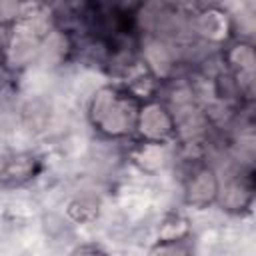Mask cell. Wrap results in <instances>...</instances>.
Listing matches in <instances>:
<instances>
[{"instance_id":"6da1fadb","label":"cell","mask_w":256,"mask_h":256,"mask_svg":"<svg viewBox=\"0 0 256 256\" xmlns=\"http://www.w3.org/2000/svg\"><path fill=\"white\" fill-rule=\"evenodd\" d=\"M54 30L56 20L52 8L44 4H26L20 20L6 32L0 66L6 72H18L26 68L42 52Z\"/></svg>"},{"instance_id":"7a4b0ae2","label":"cell","mask_w":256,"mask_h":256,"mask_svg":"<svg viewBox=\"0 0 256 256\" xmlns=\"http://www.w3.org/2000/svg\"><path fill=\"white\" fill-rule=\"evenodd\" d=\"M140 104L120 82L104 84L90 96L86 118L98 136L124 140L134 136Z\"/></svg>"},{"instance_id":"3957f363","label":"cell","mask_w":256,"mask_h":256,"mask_svg":"<svg viewBox=\"0 0 256 256\" xmlns=\"http://www.w3.org/2000/svg\"><path fill=\"white\" fill-rule=\"evenodd\" d=\"M188 30L198 40L218 48L238 36L232 14L218 4L192 6V12H188Z\"/></svg>"},{"instance_id":"277c9868","label":"cell","mask_w":256,"mask_h":256,"mask_svg":"<svg viewBox=\"0 0 256 256\" xmlns=\"http://www.w3.org/2000/svg\"><path fill=\"white\" fill-rule=\"evenodd\" d=\"M220 62H222V70L234 80L244 102H252L254 74H256L254 44L246 38L236 36L234 40H230L226 46L220 48Z\"/></svg>"},{"instance_id":"5b68a950","label":"cell","mask_w":256,"mask_h":256,"mask_svg":"<svg viewBox=\"0 0 256 256\" xmlns=\"http://www.w3.org/2000/svg\"><path fill=\"white\" fill-rule=\"evenodd\" d=\"M134 138L146 144H170L176 140V120L162 98L140 104Z\"/></svg>"},{"instance_id":"8992f818","label":"cell","mask_w":256,"mask_h":256,"mask_svg":"<svg viewBox=\"0 0 256 256\" xmlns=\"http://www.w3.org/2000/svg\"><path fill=\"white\" fill-rule=\"evenodd\" d=\"M182 188H184V204L196 210H206L214 206L218 200L220 174L212 164L204 160H196L186 172L182 180Z\"/></svg>"},{"instance_id":"52a82bcc","label":"cell","mask_w":256,"mask_h":256,"mask_svg":"<svg viewBox=\"0 0 256 256\" xmlns=\"http://www.w3.org/2000/svg\"><path fill=\"white\" fill-rule=\"evenodd\" d=\"M254 202V170L252 166H238L228 176H220V192L216 204L230 212L242 214L252 208Z\"/></svg>"},{"instance_id":"ba28073f","label":"cell","mask_w":256,"mask_h":256,"mask_svg":"<svg viewBox=\"0 0 256 256\" xmlns=\"http://www.w3.org/2000/svg\"><path fill=\"white\" fill-rule=\"evenodd\" d=\"M44 170V160L32 152H6L0 154V188L12 190L30 184Z\"/></svg>"},{"instance_id":"9c48e42d","label":"cell","mask_w":256,"mask_h":256,"mask_svg":"<svg viewBox=\"0 0 256 256\" xmlns=\"http://www.w3.org/2000/svg\"><path fill=\"white\" fill-rule=\"evenodd\" d=\"M192 236L190 220L180 212H170L162 218L158 226V244H180L188 242Z\"/></svg>"},{"instance_id":"30bf717a","label":"cell","mask_w":256,"mask_h":256,"mask_svg":"<svg viewBox=\"0 0 256 256\" xmlns=\"http://www.w3.org/2000/svg\"><path fill=\"white\" fill-rule=\"evenodd\" d=\"M68 216L70 220L78 224H88L98 218L100 214V200L94 196H78L68 204Z\"/></svg>"},{"instance_id":"8fae6325","label":"cell","mask_w":256,"mask_h":256,"mask_svg":"<svg viewBox=\"0 0 256 256\" xmlns=\"http://www.w3.org/2000/svg\"><path fill=\"white\" fill-rule=\"evenodd\" d=\"M26 4L16 0H0V30L8 32L24 14Z\"/></svg>"},{"instance_id":"7c38bea8","label":"cell","mask_w":256,"mask_h":256,"mask_svg":"<svg viewBox=\"0 0 256 256\" xmlns=\"http://www.w3.org/2000/svg\"><path fill=\"white\" fill-rule=\"evenodd\" d=\"M148 256H190L188 250V242H180V244H154L152 250L148 252Z\"/></svg>"},{"instance_id":"4fadbf2b","label":"cell","mask_w":256,"mask_h":256,"mask_svg":"<svg viewBox=\"0 0 256 256\" xmlns=\"http://www.w3.org/2000/svg\"><path fill=\"white\" fill-rule=\"evenodd\" d=\"M70 256H108V252L98 244H80L70 252Z\"/></svg>"}]
</instances>
